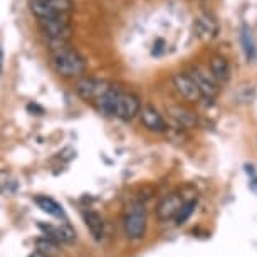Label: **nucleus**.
I'll return each mask as SVG.
<instances>
[{
    "label": "nucleus",
    "mask_w": 257,
    "mask_h": 257,
    "mask_svg": "<svg viewBox=\"0 0 257 257\" xmlns=\"http://www.w3.org/2000/svg\"><path fill=\"white\" fill-rule=\"evenodd\" d=\"M185 202V198L178 193H170L158 203L157 207V217L160 220H168V219H175V215L180 210L182 203Z\"/></svg>",
    "instance_id": "10"
},
{
    "label": "nucleus",
    "mask_w": 257,
    "mask_h": 257,
    "mask_svg": "<svg viewBox=\"0 0 257 257\" xmlns=\"http://www.w3.org/2000/svg\"><path fill=\"white\" fill-rule=\"evenodd\" d=\"M39 29L47 39H64L71 41L74 29L69 21V16H54L47 19H37Z\"/></svg>",
    "instance_id": "2"
},
{
    "label": "nucleus",
    "mask_w": 257,
    "mask_h": 257,
    "mask_svg": "<svg viewBox=\"0 0 257 257\" xmlns=\"http://www.w3.org/2000/svg\"><path fill=\"white\" fill-rule=\"evenodd\" d=\"M140 118L147 130L153 133H165L167 132V123H165L163 116L158 113L157 108H153L152 104H145L140 109Z\"/></svg>",
    "instance_id": "8"
},
{
    "label": "nucleus",
    "mask_w": 257,
    "mask_h": 257,
    "mask_svg": "<svg viewBox=\"0 0 257 257\" xmlns=\"http://www.w3.org/2000/svg\"><path fill=\"white\" fill-rule=\"evenodd\" d=\"M197 207V198H192V200H185L182 203L180 210H178V213L175 215V220H177V225H182L185 224V222L190 219V215L193 213V210H195Z\"/></svg>",
    "instance_id": "20"
},
{
    "label": "nucleus",
    "mask_w": 257,
    "mask_h": 257,
    "mask_svg": "<svg viewBox=\"0 0 257 257\" xmlns=\"http://www.w3.org/2000/svg\"><path fill=\"white\" fill-rule=\"evenodd\" d=\"M237 98L242 103H252V101L255 99V89L252 88V86H244V88H240V91L237 93Z\"/></svg>",
    "instance_id": "21"
},
{
    "label": "nucleus",
    "mask_w": 257,
    "mask_h": 257,
    "mask_svg": "<svg viewBox=\"0 0 257 257\" xmlns=\"http://www.w3.org/2000/svg\"><path fill=\"white\" fill-rule=\"evenodd\" d=\"M2 59H4V56H2V49H0V72H2Z\"/></svg>",
    "instance_id": "25"
},
{
    "label": "nucleus",
    "mask_w": 257,
    "mask_h": 257,
    "mask_svg": "<svg viewBox=\"0 0 257 257\" xmlns=\"http://www.w3.org/2000/svg\"><path fill=\"white\" fill-rule=\"evenodd\" d=\"M188 76L195 81V84L198 86V89H200L203 98H213V96L219 93V88H217V82L213 81V77L205 74V72L200 71L198 67H193V69H190Z\"/></svg>",
    "instance_id": "12"
},
{
    "label": "nucleus",
    "mask_w": 257,
    "mask_h": 257,
    "mask_svg": "<svg viewBox=\"0 0 257 257\" xmlns=\"http://www.w3.org/2000/svg\"><path fill=\"white\" fill-rule=\"evenodd\" d=\"M84 220L86 225L91 232V235L94 237L96 240H101L104 237V222L101 219V215L94 210H86L84 213Z\"/></svg>",
    "instance_id": "16"
},
{
    "label": "nucleus",
    "mask_w": 257,
    "mask_h": 257,
    "mask_svg": "<svg viewBox=\"0 0 257 257\" xmlns=\"http://www.w3.org/2000/svg\"><path fill=\"white\" fill-rule=\"evenodd\" d=\"M36 247L41 254H44L46 257H56L59 254V242H56L54 239L47 235H42V237H37L36 239Z\"/></svg>",
    "instance_id": "17"
},
{
    "label": "nucleus",
    "mask_w": 257,
    "mask_h": 257,
    "mask_svg": "<svg viewBox=\"0 0 257 257\" xmlns=\"http://www.w3.org/2000/svg\"><path fill=\"white\" fill-rule=\"evenodd\" d=\"M167 113L168 116L172 118L178 126H182V128H195L197 123H198V118L197 114L190 111L188 108L182 104H170L167 106Z\"/></svg>",
    "instance_id": "11"
},
{
    "label": "nucleus",
    "mask_w": 257,
    "mask_h": 257,
    "mask_svg": "<svg viewBox=\"0 0 257 257\" xmlns=\"http://www.w3.org/2000/svg\"><path fill=\"white\" fill-rule=\"evenodd\" d=\"M140 109H142V101H140L138 96L132 93V91H121L116 118L123 121H132L140 114Z\"/></svg>",
    "instance_id": "5"
},
{
    "label": "nucleus",
    "mask_w": 257,
    "mask_h": 257,
    "mask_svg": "<svg viewBox=\"0 0 257 257\" xmlns=\"http://www.w3.org/2000/svg\"><path fill=\"white\" fill-rule=\"evenodd\" d=\"M240 41H242V47H244V52H245V57H247V59H249V61L255 59V56H257L255 42H254V37H252L250 29L247 27V26L242 27Z\"/></svg>",
    "instance_id": "19"
},
{
    "label": "nucleus",
    "mask_w": 257,
    "mask_h": 257,
    "mask_svg": "<svg viewBox=\"0 0 257 257\" xmlns=\"http://www.w3.org/2000/svg\"><path fill=\"white\" fill-rule=\"evenodd\" d=\"M124 230L128 239H142L147 232V210H145L143 203H133L128 208V215H126Z\"/></svg>",
    "instance_id": "3"
},
{
    "label": "nucleus",
    "mask_w": 257,
    "mask_h": 257,
    "mask_svg": "<svg viewBox=\"0 0 257 257\" xmlns=\"http://www.w3.org/2000/svg\"><path fill=\"white\" fill-rule=\"evenodd\" d=\"M54 16H69L74 11V0H42Z\"/></svg>",
    "instance_id": "18"
},
{
    "label": "nucleus",
    "mask_w": 257,
    "mask_h": 257,
    "mask_svg": "<svg viewBox=\"0 0 257 257\" xmlns=\"http://www.w3.org/2000/svg\"><path fill=\"white\" fill-rule=\"evenodd\" d=\"M111 88V84L98 77H81L76 84V93L84 101H96Z\"/></svg>",
    "instance_id": "4"
},
{
    "label": "nucleus",
    "mask_w": 257,
    "mask_h": 257,
    "mask_svg": "<svg viewBox=\"0 0 257 257\" xmlns=\"http://www.w3.org/2000/svg\"><path fill=\"white\" fill-rule=\"evenodd\" d=\"M195 32L202 41H212L219 32V26L210 16H200L195 21Z\"/></svg>",
    "instance_id": "14"
},
{
    "label": "nucleus",
    "mask_w": 257,
    "mask_h": 257,
    "mask_svg": "<svg viewBox=\"0 0 257 257\" xmlns=\"http://www.w3.org/2000/svg\"><path fill=\"white\" fill-rule=\"evenodd\" d=\"M173 86L178 91V94L182 98H185L187 101H192V103H198L203 96L198 89V86L195 84V81L188 76V72H178V74L173 76Z\"/></svg>",
    "instance_id": "6"
},
{
    "label": "nucleus",
    "mask_w": 257,
    "mask_h": 257,
    "mask_svg": "<svg viewBox=\"0 0 257 257\" xmlns=\"http://www.w3.org/2000/svg\"><path fill=\"white\" fill-rule=\"evenodd\" d=\"M12 183L11 180V173L7 172V170H0V193L6 192L9 185Z\"/></svg>",
    "instance_id": "22"
},
{
    "label": "nucleus",
    "mask_w": 257,
    "mask_h": 257,
    "mask_svg": "<svg viewBox=\"0 0 257 257\" xmlns=\"http://www.w3.org/2000/svg\"><path fill=\"white\" fill-rule=\"evenodd\" d=\"M245 173H249L250 177H254V170H252V167H249V165H245Z\"/></svg>",
    "instance_id": "24"
},
{
    "label": "nucleus",
    "mask_w": 257,
    "mask_h": 257,
    "mask_svg": "<svg viewBox=\"0 0 257 257\" xmlns=\"http://www.w3.org/2000/svg\"><path fill=\"white\" fill-rule=\"evenodd\" d=\"M34 202L37 203V207L41 208L42 212L49 213V215L56 217V219L66 220L64 210H62V207L54 200V198H51V197H47V195H37L36 198H34Z\"/></svg>",
    "instance_id": "15"
},
{
    "label": "nucleus",
    "mask_w": 257,
    "mask_h": 257,
    "mask_svg": "<svg viewBox=\"0 0 257 257\" xmlns=\"http://www.w3.org/2000/svg\"><path fill=\"white\" fill-rule=\"evenodd\" d=\"M208 67H210V76L213 77V81L217 84H225L230 79V64L225 57L222 56H213L210 62H208Z\"/></svg>",
    "instance_id": "13"
},
{
    "label": "nucleus",
    "mask_w": 257,
    "mask_h": 257,
    "mask_svg": "<svg viewBox=\"0 0 257 257\" xmlns=\"http://www.w3.org/2000/svg\"><path fill=\"white\" fill-rule=\"evenodd\" d=\"M249 187H250V190H252V192L257 193V180H255V178L249 183Z\"/></svg>",
    "instance_id": "23"
},
{
    "label": "nucleus",
    "mask_w": 257,
    "mask_h": 257,
    "mask_svg": "<svg viewBox=\"0 0 257 257\" xmlns=\"http://www.w3.org/2000/svg\"><path fill=\"white\" fill-rule=\"evenodd\" d=\"M39 229L44 232V235L51 237L54 239L56 242L59 244H74L77 235H76V230L67 224V222H62L61 225H49V224H39Z\"/></svg>",
    "instance_id": "7"
},
{
    "label": "nucleus",
    "mask_w": 257,
    "mask_h": 257,
    "mask_svg": "<svg viewBox=\"0 0 257 257\" xmlns=\"http://www.w3.org/2000/svg\"><path fill=\"white\" fill-rule=\"evenodd\" d=\"M119 96H121V89L111 86L103 96H99V98L94 101L96 108H98L101 114L109 116V118H116V109H118Z\"/></svg>",
    "instance_id": "9"
},
{
    "label": "nucleus",
    "mask_w": 257,
    "mask_h": 257,
    "mask_svg": "<svg viewBox=\"0 0 257 257\" xmlns=\"http://www.w3.org/2000/svg\"><path fill=\"white\" fill-rule=\"evenodd\" d=\"M51 52V66L61 77H82L86 72V62L69 41L47 39Z\"/></svg>",
    "instance_id": "1"
}]
</instances>
